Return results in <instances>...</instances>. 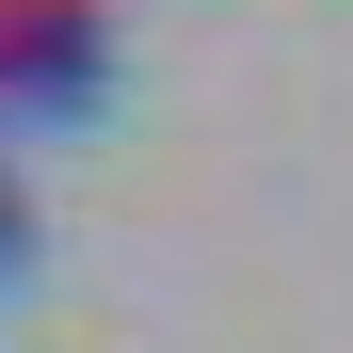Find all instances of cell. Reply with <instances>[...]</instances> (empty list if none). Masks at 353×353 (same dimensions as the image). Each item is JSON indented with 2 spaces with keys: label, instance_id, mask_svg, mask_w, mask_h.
<instances>
[{
  "label": "cell",
  "instance_id": "6da1fadb",
  "mask_svg": "<svg viewBox=\"0 0 353 353\" xmlns=\"http://www.w3.org/2000/svg\"><path fill=\"white\" fill-rule=\"evenodd\" d=\"M112 97V0H0V112H97Z\"/></svg>",
  "mask_w": 353,
  "mask_h": 353
},
{
  "label": "cell",
  "instance_id": "7a4b0ae2",
  "mask_svg": "<svg viewBox=\"0 0 353 353\" xmlns=\"http://www.w3.org/2000/svg\"><path fill=\"white\" fill-rule=\"evenodd\" d=\"M32 257V193H17V161H0V273Z\"/></svg>",
  "mask_w": 353,
  "mask_h": 353
}]
</instances>
